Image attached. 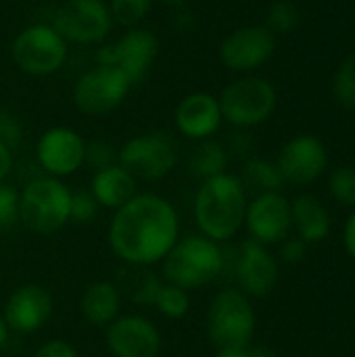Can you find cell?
Listing matches in <instances>:
<instances>
[{
	"label": "cell",
	"mask_w": 355,
	"mask_h": 357,
	"mask_svg": "<svg viewBox=\"0 0 355 357\" xmlns=\"http://www.w3.org/2000/svg\"><path fill=\"white\" fill-rule=\"evenodd\" d=\"M109 247L126 266L161 264L180 238L176 207L153 192H138L115 209L109 224Z\"/></svg>",
	"instance_id": "6da1fadb"
},
{
	"label": "cell",
	"mask_w": 355,
	"mask_h": 357,
	"mask_svg": "<svg viewBox=\"0 0 355 357\" xmlns=\"http://www.w3.org/2000/svg\"><path fill=\"white\" fill-rule=\"evenodd\" d=\"M247 203V190L239 176L226 172L207 178L195 195V224L209 241L228 243L245 226Z\"/></svg>",
	"instance_id": "7a4b0ae2"
},
{
	"label": "cell",
	"mask_w": 355,
	"mask_h": 357,
	"mask_svg": "<svg viewBox=\"0 0 355 357\" xmlns=\"http://www.w3.org/2000/svg\"><path fill=\"white\" fill-rule=\"evenodd\" d=\"M226 268V255L220 243L203 234L178 238L172 251L161 261L163 282L176 284L184 291H195L211 284Z\"/></svg>",
	"instance_id": "3957f363"
},
{
	"label": "cell",
	"mask_w": 355,
	"mask_h": 357,
	"mask_svg": "<svg viewBox=\"0 0 355 357\" xmlns=\"http://www.w3.org/2000/svg\"><path fill=\"white\" fill-rule=\"evenodd\" d=\"M71 190L52 176L33 178L19 192V222L33 234H54L69 224Z\"/></svg>",
	"instance_id": "277c9868"
},
{
	"label": "cell",
	"mask_w": 355,
	"mask_h": 357,
	"mask_svg": "<svg viewBox=\"0 0 355 357\" xmlns=\"http://www.w3.org/2000/svg\"><path fill=\"white\" fill-rule=\"evenodd\" d=\"M255 310L243 291L226 287L213 295L207 310V337L218 351L249 347L255 335Z\"/></svg>",
	"instance_id": "5b68a950"
},
{
	"label": "cell",
	"mask_w": 355,
	"mask_h": 357,
	"mask_svg": "<svg viewBox=\"0 0 355 357\" xmlns=\"http://www.w3.org/2000/svg\"><path fill=\"white\" fill-rule=\"evenodd\" d=\"M222 119L236 130H249L268 121L278 107V92L272 82L259 75H243L230 82L218 96Z\"/></svg>",
	"instance_id": "8992f818"
},
{
	"label": "cell",
	"mask_w": 355,
	"mask_h": 357,
	"mask_svg": "<svg viewBox=\"0 0 355 357\" xmlns=\"http://www.w3.org/2000/svg\"><path fill=\"white\" fill-rule=\"evenodd\" d=\"M67 56L69 44L50 23H31L10 42V59L27 75H52L65 65Z\"/></svg>",
	"instance_id": "52a82bcc"
},
{
	"label": "cell",
	"mask_w": 355,
	"mask_h": 357,
	"mask_svg": "<svg viewBox=\"0 0 355 357\" xmlns=\"http://www.w3.org/2000/svg\"><path fill=\"white\" fill-rule=\"evenodd\" d=\"M132 90V82L115 67L94 65L84 71L73 86V105L90 117H103L123 105Z\"/></svg>",
	"instance_id": "ba28073f"
},
{
	"label": "cell",
	"mask_w": 355,
	"mask_h": 357,
	"mask_svg": "<svg viewBox=\"0 0 355 357\" xmlns=\"http://www.w3.org/2000/svg\"><path fill=\"white\" fill-rule=\"evenodd\" d=\"M159 54V40L153 31L144 27H132L123 36H119L113 44H105L96 50V65H107L119 69L132 86L140 84L155 59Z\"/></svg>",
	"instance_id": "9c48e42d"
},
{
	"label": "cell",
	"mask_w": 355,
	"mask_h": 357,
	"mask_svg": "<svg viewBox=\"0 0 355 357\" xmlns=\"http://www.w3.org/2000/svg\"><path fill=\"white\" fill-rule=\"evenodd\" d=\"M117 163L136 180H163L178 165V151L174 142L159 132L132 136L117 151Z\"/></svg>",
	"instance_id": "30bf717a"
},
{
	"label": "cell",
	"mask_w": 355,
	"mask_h": 357,
	"mask_svg": "<svg viewBox=\"0 0 355 357\" xmlns=\"http://www.w3.org/2000/svg\"><path fill=\"white\" fill-rule=\"evenodd\" d=\"M67 44H100L113 29V19L105 0H67L50 23Z\"/></svg>",
	"instance_id": "8fae6325"
},
{
	"label": "cell",
	"mask_w": 355,
	"mask_h": 357,
	"mask_svg": "<svg viewBox=\"0 0 355 357\" xmlns=\"http://www.w3.org/2000/svg\"><path fill=\"white\" fill-rule=\"evenodd\" d=\"M276 52V36L266 25H245L232 29L220 44L222 65L234 73L249 75L264 67Z\"/></svg>",
	"instance_id": "7c38bea8"
},
{
	"label": "cell",
	"mask_w": 355,
	"mask_h": 357,
	"mask_svg": "<svg viewBox=\"0 0 355 357\" xmlns=\"http://www.w3.org/2000/svg\"><path fill=\"white\" fill-rule=\"evenodd\" d=\"M245 228L249 232V238L266 247L282 243L293 232L291 201L280 192L255 195L247 203Z\"/></svg>",
	"instance_id": "4fadbf2b"
},
{
	"label": "cell",
	"mask_w": 355,
	"mask_h": 357,
	"mask_svg": "<svg viewBox=\"0 0 355 357\" xmlns=\"http://www.w3.org/2000/svg\"><path fill=\"white\" fill-rule=\"evenodd\" d=\"M234 280L249 299L268 297L278 284V261L266 245L247 238L234 257Z\"/></svg>",
	"instance_id": "5bb4252c"
},
{
	"label": "cell",
	"mask_w": 355,
	"mask_h": 357,
	"mask_svg": "<svg viewBox=\"0 0 355 357\" xmlns=\"http://www.w3.org/2000/svg\"><path fill=\"white\" fill-rule=\"evenodd\" d=\"M285 182L295 186H308L316 182L328 167L326 144L312 134L293 136L278 155L276 161Z\"/></svg>",
	"instance_id": "9a60e30c"
},
{
	"label": "cell",
	"mask_w": 355,
	"mask_h": 357,
	"mask_svg": "<svg viewBox=\"0 0 355 357\" xmlns=\"http://www.w3.org/2000/svg\"><path fill=\"white\" fill-rule=\"evenodd\" d=\"M36 159L46 176L61 180L84 165L86 140L67 126L48 128L36 144Z\"/></svg>",
	"instance_id": "2e32d148"
},
{
	"label": "cell",
	"mask_w": 355,
	"mask_h": 357,
	"mask_svg": "<svg viewBox=\"0 0 355 357\" xmlns=\"http://www.w3.org/2000/svg\"><path fill=\"white\" fill-rule=\"evenodd\" d=\"M107 347L113 357H157L161 351L159 328L144 316H117L105 328Z\"/></svg>",
	"instance_id": "e0dca14e"
},
{
	"label": "cell",
	"mask_w": 355,
	"mask_h": 357,
	"mask_svg": "<svg viewBox=\"0 0 355 357\" xmlns=\"http://www.w3.org/2000/svg\"><path fill=\"white\" fill-rule=\"evenodd\" d=\"M54 310L52 295L40 284H23L17 287L6 303L2 318L10 333L19 335H33L46 326Z\"/></svg>",
	"instance_id": "ac0fdd59"
},
{
	"label": "cell",
	"mask_w": 355,
	"mask_h": 357,
	"mask_svg": "<svg viewBox=\"0 0 355 357\" xmlns=\"http://www.w3.org/2000/svg\"><path fill=\"white\" fill-rule=\"evenodd\" d=\"M222 111L218 96L209 92L186 94L174 111L176 130L188 140H209L222 126Z\"/></svg>",
	"instance_id": "d6986e66"
},
{
	"label": "cell",
	"mask_w": 355,
	"mask_h": 357,
	"mask_svg": "<svg viewBox=\"0 0 355 357\" xmlns=\"http://www.w3.org/2000/svg\"><path fill=\"white\" fill-rule=\"evenodd\" d=\"M90 192L100 207L115 211L121 205H126L132 197H136L138 188H136V178L119 163H113L109 167L94 172L90 182Z\"/></svg>",
	"instance_id": "ffe728a7"
},
{
	"label": "cell",
	"mask_w": 355,
	"mask_h": 357,
	"mask_svg": "<svg viewBox=\"0 0 355 357\" xmlns=\"http://www.w3.org/2000/svg\"><path fill=\"white\" fill-rule=\"evenodd\" d=\"M82 318L96 328H107L121 312V293L115 282L98 280L84 289L80 299Z\"/></svg>",
	"instance_id": "44dd1931"
},
{
	"label": "cell",
	"mask_w": 355,
	"mask_h": 357,
	"mask_svg": "<svg viewBox=\"0 0 355 357\" xmlns=\"http://www.w3.org/2000/svg\"><path fill=\"white\" fill-rule=\"evenodd\" d=\"M291 215L293 230L308 245L322 243L331 232V213L314 195L295 197V201H291Z\"/></svg>",
	"instance_id": "7402d4cb"
},
{
	"label": "cell",
	"mask_w": 355,
	"mask_h": 357,
	"mask_svg": "<svg viewBox=\"0 0 355 357\" xmlns=\"http://www.w3.org/2000/svg\"><path fill=\"white\" fill-rule=\"evenodd\" d=\"M239 178H241L245 190L253 192V195L280 192V188L287 184L280 169H278V165L268 161V159H259V157L247 159V163L243 165V172H241Z\"/></svg>",
	"instance_id": "603a6c76"
},
{
	"label": "cell",
	"mask_w": 355,
	"mask_h": 357,
	"mask_svg": "<svg viewBox=\"0 0 355 357\" xmlns=\"http://www.w3.org/2000/svg\"><path fill=\"white\" fill-rule=\"evenodd\" d=\"M161 284H163V280L157 278L153 272H149V268L128 266V270H123L119 276L117 289H119V293L126 291L134 303L144 305V307H153L157 291Z\"/></svg>",
	"instance_id": "cb8c5ba5"
},
{
	"label": "cell",
	"mask_w": 355,
	"mask_h": 357,
	"mask_svg": "<svg viewBox=\"0 0 355 357\" xmlns=\"http://www.w3.org/2000/svg\"><path fill=\"white\" fill-rule=\"evenodd\" d=\"M228 159H230V153L224 144H220L211 138L201 140L190 155V172L197 178L207 180V178L226 174Z\"/></svg>",
	"instance_id": "d4e9b609"
},
{
	"label": "cell",
	"mask_w": 355,
	"mask_h": 357,
	"mask_svg": "<svg viewBox=\"0 0 355 357\" xmlns=\"http://www.w3.org/2000/svg\"><path fill=\"white\" fill-rule=\"evenodd\" d=\"M153 307L167 320H182L188 310H190V297H188V291L176 287V284H169V282H163L157 291V297H155V303Z\"/></svg>",
	"instance_id": "484cf974"
},
{
	"label": "cell",
	"mask_w": 355,
	"mask_h": 357,
	"mask_svg": "<svg viewBox=\"0 0 355 357\" xmlns=\"http://www.w3.org/2000/svg\"><path fill=\"white\" fill-rule=\"evenodd\" d=\"M301 13L299 6L291 0H274L266 13V27L274 36H287L299 27Z\"/></svg>",
	"instance_id": "4316f807"
},
{
	"label": "cell",
	"mask_w": 355,
	"mask_h": 357,
	"mask_svg": "<svg viewBox=\"0 0 355 357\" xmlns=\"http://www.w3.org/2000/svg\"><path fill=\"white\" fill-rule=\"evenodd\" d=\"M333 96L343 109L355 111V50L341 61L335 71Z\"/></svg>",
	"instance_id": "83f0119b"
},
{
	"label": "cell",
	"mask_w": 355,
	"mask_h": 357,
	"mask_svg": "<svg viewBox=\"0 0 355 357\" xmlns=\"http://www.w3.org/2000/svg\"><path fill=\"white\" fill-rule=\"evenodd\" d=\"M113 23L121 27H138L153 8V0H109L107 2Z\"/></svg>",
	"instance_id": "f1b7e54d"
},
{
	"label": "cell",
	"mask_w": 355,
	"mask_h": 357,
	"mask_svg": "<svg viewBox=\"0 0 355 357\" xmlns=\"http://www.w3.org/2000/svg\"><path fill=\"white\" fill-rule=\"evenodd\" d=\"M328 192L331 197L343 205L355 209V167L354 165H343L337 167L328 176Z\"/></svg>",
	"instance_id": "f546056e"
},
{
	"label": "cell",
	"mask_w": 355,
	"mask_h": 357,
	"mask_svg": "<svg viewBox=\"0 0 355 357\" xmlns=\"http://www.w3.org/2000/svg\"><path fill=\"white\" fill-rule=\"evenodd\" d=\"M98 203L90 190H71V205H69V222L75 224H90L98 215Z\"/></svg>",
	"instance_id": "4dcf8cb0"
},
{
	"label": "cell",
	"mask_w": 355,
	"mask_h": 357,
	"mask_svg": "<svg viewBox=\"0 0 355 357\" xmlns=\"http://www.w3.org/2000/svg\"><path fill=\"white\" fill-rule=\"evenodd\" d=\"M19 222V190L13 184H0V234L15 228Z\"/></svg>",
	"instance_id": "1f68e13d"
},
{
	"label": "cell",
	"mask_w": 355,
	"mask_h": 357,
	"mask_svg": "<svg viewBox=\"0 0 355 357\" xmlns=\"http://www.w3.org/2000/svg\"><path fill=\"white\" fill-rule=\"evenodd\" d=\"M21 142H23V126L19 117L13 111L0 107V144L15 151Z\"/></svg>",
	"instance_id": "d6a6232c"
},
{
	"label": "cell",
	"mask_w": 355,
	"mask_h": 357,
	"mask_svg": "<svg viewBox=\"0 0 355 357\" xmlns=\"http://www.w3.org/2000/svg\"><path fill=\"white\" fill-rule=\"evenodd\" d=\"M84 163H88L94 172H98L103 167H109V165L117 163V151L109 142H103V140L88 142Z\"/></svg>",
	"instance_id": "836d02e7"
},
{
	"label": "cell",
	"mask_w": 355,
	"mask_h": 357,
	"mask_svg": "<svg viewBox=\"0 0 355 357\" xmlns=\"http://www.w3.org/2000/svg\"><path fill=\"white\" fill-rule=\"evenodd\" d=\"M308 253V243H303L299 236H289L280 243V259L289 266L301 264Z\"/></svg>",
	"instance_id": "e575fe53"
},
{
	"label": "cell",
	"mask_w": 355,
	"mask_h": 357,
	"mask_svg": "<svg viewBox=\"0 0 355 357\" xmlns=\"http://www.w3.org/2000/svg\"><path fill=\"white\" fill-rule=\"evenodd\" d=\"M31 357H80L77 351L73 349V345H69L67 341H61V339H54V341H48L44 343L42 347L36 349V354Z\"/></svg>",
	"instance_id": "d590c367"
},
{
	"label": "cell",
	"mask_w": 355,
	"mask_h": 357,
	"mask_svg": "<svg viewBox=\"0 0 355 357\" xmlns=\"http://www.w3.org/2000/svg\"><path fill=\"white\" fill-rule=\"evenodd\" d=\"M343 245H345L347 255L355 261V209L354 213L347 218V222H345V228H343Z\"/></svg>",
	"instance_id": "8d00e7d4"
},
{
	"label": "cell",
	"mask_w": 355,
	"mask_h": 357,
	"mask_svg": "<svg viewBox=\"0 0 355 357\" xmlns=\"http://www.w3.org/2000/svg\"><path fill=\"white\" fill-rule=\"evenodd\" d=\"M13 165H15V157H13V151L4 144H0V184L10 176L13 172Z\"/></svg>",
	"instance_id": "74e56055"
},
{
	"label": "cell",
	"mask_w": 355,
	"mask_h": 357,
	"mask_svg": "<svg viewBox=\"0 0 355 357\" xmlns=\"http://www.w3.org/2000/svg\"><path fill=\"white\" fill-rule=\"evenodd\" d=\"M216 357H251V345L239 349H220Z\"/></svg>",
	"instance_id": "f35d334b"
},
{
	"label": "cell",
	"mask_w": 355,
	"mask_h": 357,
	"mask_svg": "<svg viewBox=\"0 0 355 357\" xmlns=\"http://www.w3.org/2000/svg\"><path fill=\"white\" fill-rule=\"evenodd\" d=\"M251 357H278V354L266 345H251Z\"/></svg>",
	"instance_id": "ab89813d"
},
{
	"label": "cell",
	"mask_w": 355,
	"mask_h": 357,
	"mask_svg": "<svg viewBox=\"0 0 355 357\" xmlns=\"http://www.w3.org/2000/svg\"><path fill=\"white\" fill-rule=\"evenodd\" d=\"M8 326H6V322H4V318H2V314H0V349L6 345V341H8Z\"/></svg>",
	"instance_id": "60d3db41"
},
{
	"label": "cell",
	"mask_w": 355,
	"mask_h": 357,
	"mask_svg": "<svg viewBox=\"0 0 355 357\" xmlns=\"http://www.w3.org/2000/svg\"><path fill=\"white\" fill-rule=\"evenodd\" d=\"M157 2H161L165 6H182V4H186V0H157Z\"/></svg>",
	"instance_id": "b9f144b4"
}]
</instances>
